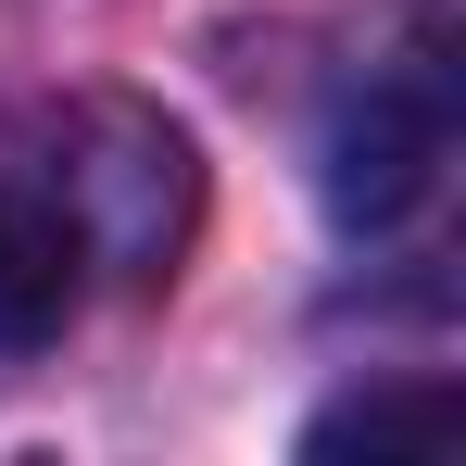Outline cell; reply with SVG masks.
<instances>
[{
    "label": "cell",
    "mask_w": 466,
    "mask_h": 466,
    "mask_svg": "<svg viewBox=\"0 0 466 466\" xmlns=\"http://www.w3.org/2000/svg\"><path fill=\"white\" fill-rule=\"evenodd\" d=\"M51 202H64V228H76L88 265L164 278L177 239H189V215H202V164H189V139L164 114L88 101V114H64V139H51Z\"/></svg>",
    "instance_id": "obj_1"
},
{
    "label": "cell",
    "mask_w": 466,
    "mask_h": 466,
    "mask_svg": "<svg viewBox=\"0 0 466 466\" xmlns=\"http://www.w3.org/2000/svg\"><path fill=\"white\" fill-rule=\"evenodd\" d=\"M441 164H454V88H441V51H416L403 76H366L328 114V215L379 239L441 189Z\"/></svg>",
    "instance_id": "obj_2"
},
{
    "label": "cell",
    "mask_w": 466,
    "mask_h": 466,
    "mask_svg": "<svg viewBox=\"0 0 466 466\" xmlns=\"http://www.w3.org/2000/svg\"><path fill=\"white\" fill-rule=\"evenodd\" d=\"M76 290H88V252L64 228V202L51 189H0V379L64 340Z\"/></svg>",
    "instance_id": "obj_3"
},
{
    "label": "cell",
    "mask_w": 466,
    "mask_h": 466,
    "mask_svg": "<svg viewBox=\"0 0 466 466\" xmlns=\"http://www.w3.org/2000/svg\"><path fill=\"white\" fill-rule=\"evenodd\" d=\"M390 441H454V390L403 379V390H353L303 429V454H390Z\"/></svg>",
    "instance_id": "obj_4"
}]
</instances>
